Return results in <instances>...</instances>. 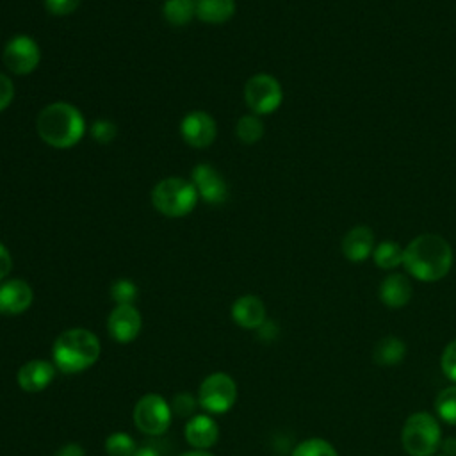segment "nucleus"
<instances>
[{"label":"nucleus","mask_w":456,"mask_h":456,"mask_svg":"<svg viewBox=\"0 0 456 456\" xmlns=\"http://www.w3.org/2000/svg\"><path fill=\"white\" fill-rule=\"evenodd\" d=\"M454 253L451 244L436 233H420L404 246L403 265L419 281H438L452 267Z\"/></svg>","instance_id":"obj_1"},{"label":"nucleus","mask_w":456,"mask_h":456,"mask_svg":"<svg viewBox=\"0 0 456 456\" xmlns=\"http://www.w3.org/2000/svg\"><path fill=\"white\" fill-rule=\"evenodd\" d=\"M37 135L52 148H73L86 134V119L82 112L68 102H53L45 105L36 118Z\"/></svg>","instance_id":"obj_2"},{"label":"nucleus","mask_w":456,"mask_h":456,"mask_svg":"<svg viewBox=\"0 0 456 456\" xmlns=\"http://www.w3.org/2000/svg\"><path fill=\"white\" fill-rule=\"evenodd\" d=\"M100 338L86 328L64 330L53 342L52 360L55 369L77 374L89 369L100 356Z\"/></svg>","instance_id":"obj_3"},{"label":"nucleus","mask_w":456,"mask_h":456,"mask_svg":"<svg viewBox=\"0 0 456 456\" xmlns=\"http://www.w3.org/2000/svg\"><path fill=\"white\" fill-rule=\"evenodd\" d=\"M401 444L410 456H435L442 444L438 419L428 411L411 413L403 424Z\"/></svg>","instance_id":"obj_4"},{"label":"nucleus","mask_w":456,"mask_h":456,"mask_svg":"<svg viewBox=\"0 0 456 456\" xmlns=\"http://www.w3.org/2000/svg\"><path fill=\"white\" fill-rule=\"evenodd\" d=\"M198 198L200 196L192 182L180 176L162 178L151 191V203L155 210L166 217L187 216L194 210Z\"/></svg>","instance_id":"obj_5"},{"label":"nucleus","mask_w":456,"mask_h":456,"mask_svg":"<svg viewBox=\"0 0 456 456\" xmlns=\"http://www.w3.org/2000/svg\"><path fill=\"white\" fill-rule=\"evenodd\" d=\"M244 102L256 116L273 114L283 102L281 84L269 73H256L244 86Z\"/></svg>","instance_id":"obj_6"},{"label":"nucleus","mask_w":456,"mask_h":456,"mask_svg":"<svg viewBox=\"0 0 456 456\" xmlns=\"http://www.w3.org/2000/svg\"><path fill=\"white\" fill-rule=\"evenodd\" d=\"M171 404L159 394H144L134 406V424L150 436H159L171 424Z\"/></svg>","instance_id":"obj_7"},{"label":"nucleus","mask_w":456,"mask_h":456,"mask_svg":"<svg viewBox=\"0 0 456 456\" xmlns=\"http://www.w3.org/2000/svg\"><path fill=\"white\" fill-rule=\"evenodd\" d=\"M237 401V383L226 372H212L198 390V403L208 413H226Z\"/></svg>","instance_id":"obj_8"},{"label":"nucleus","mask_w":456,"mask_h":456,"mask_svg":"<svg viewBox=\"0 0 456 456\" xmlns=\"http://www.w3.org/2000/svg\"><path fill=\"white\" fill-rule=\"evenodd\" d=\"M4 66L14 75H28L32 73L41 61L39 45L27 34L12 36L2 52Z\"/></svg>","instance_id":"obj_9"},{"label":"nucleus","mask_w":456,"mask_h":456,"mask_svg":"<svg viewBox=\"0 0 456 456\" xmlns=\"http://www.w3.org/2000/svg\"><path fill=\"white\" fill-rule=\"evenodd\" d=\"M191 182L196 187L198 196L210 205H223L228 200V183L210 164H198L192 169Z\"/></svg>","instance_id":"obj_10"},{"label":"nucleus","mask_w":456,"mask_h":456,"mask_svg":"<svg viewBox=\"0 0 456 456\" xmlns=\"http://www.w3.org/2000/svg\"><path fill=\"white\" fill-rule=\"evenodd\" d=\"M182 139L192 148H207L217 135L216 119L205 110H192L180 123Z\"/></svg>","instance_id":"obj_11"},{"label":"nucleus","mask_w":456,"mask_h":456,"mask_svg":"<svg viewBox=\"0 0 456 456\" xmlns=\"http://www.w3.org/2000/svg\"><path fill=\"white\" fill-rule=\"evenodd\" d=\"M141 326L142 319L134 305H116L107 319L109 335L119 344L132 342L139 335Z\"/></svg>","instance_id":"obj_12"},{"label":"nucleus","mask_w":456,"mask_h":456,"mask_svg":"<svg viewBox=\"0 0 456 456\" xmlns=\"http://www.w3.org/2000/svg\"><path fill=\"white\" fill-rule=\"evenodd\" d=\"M34 301V292L32 287L21 280V278H12V280H4L0 281V314L2 315H20Z\"/></svg>","instance_id":"obj_13"},{"label":"nucleus","mask_w":456,"mask_h":456,"mask_svg":"<svg viewBox=\"0 0 456 456\" xmlns=\"http://www.w3.org/2000/svg\"><path fill=\"white\" fill-rule=\"evenodd\" d=\"M374 248V232L365 224H358L347 230L340 242L342 255L353 264L365 262L369 256H372Z\"/></svg>","instance_id":"obj_14"},{"label":"nucleus","mask_w":456,"mask_h":456,"mask_svg":"<svg viewBox=\"0 0 456 456\" xmlns=\"http://www.w3.org/2000/svg\"><path fill=\"white\" fill-rule=\"evenodd\" d=\"M55 378V365L48 360H28L16 372V383L25 392H41Z\"/></svg>","instance_id":"obj_15"},{"label":"nucleus","mask_w":456,"mask_h":456,"mask_svg":"<svg viewBox=\"0 0 456 456\" xmlns=\"http://www.w3.org/2000/svg\"><path fill=\"white\" fill-rule=\"evenodd\" d=\"M379 301L388 306V308H403L410 303L413 296V287L411 281L408 280L406 274L401 273H392L383 278L379 283Z\"/></svg>","instance_id":"obj_16"},{"label":"nucleus","mask_w":456,"mask_h":456,"mask_svg":"<svg viewBox=\"0 0 456 456\" xmlns=\"http://www.w3.org/2000/svg\"><path fill=\"white\" fill-rule=\"evenodd\" d=\"M232 319L244 330H256L265 321V305L258 296H240L232 305Z\"/></svg>","instance_id":"obj_17"},{"label":"nucleus","mask_w":456,"mask_h":456,"mask_svg":"<svg viewBox=\"0 0 456 456\" xmlns=\"http://www.w3.org/2000/svg\"><path fill=\"white\" fill-rule=\"evenodd\" d=\"M219 438V428L210 415H192L185 426V440L198 451H207Z\"/></svg>","instance_id":"obj_18"},{"label":"nucleus","mask_w":456,"mask_h":456,"mask_svg":"<svg viewBox=\"0 0 456 456\" xmlns=\"http://www.w3.org/2000/svg\"><path fill=\"white\" fill-rule=\"evenodd\" d=\"M194 12L198 20L219 25L235 14V0H194Z\"/></svg>","instance_id":"obj_19"},{"label":"nucleus","mask_w":456,"mask_h":456,"mask_svg":"<svg viewBox=\"0 0 456 456\" xmlns=\"http://www.w3.org/2000/svg\"><path fill=\"white\" fill-rule=\"evenodd\" d=\"M406 356V344L399 337L388 335L376 342L372 349V360L379 367H392L404 360Z\"/></svg>","instance_id":"obj_20"},{"label":"nucleus","mask_w":456,"mask_h":456,"mask_svg":"<svg viewBox=\"0 0 456 456\" xmlns=\"http://www.w3.org/2000/svg\"><path fill=\"white\" fill-rule=\"evenodd\" d=\"M403 251H404V248L401 244H397L395 240H383V242L376 244V248L372 251V260L379 269L392 271V269L403 265Z\"/></svg>","instance_id":"obj_21"},{"label":"nucleus","mask_w":456,"mask_h":456,"mask_svg":"<svg viewBox=\"0 0 456 456\" xmlns=\"http://www.w3.org/2000/svg\"><path fill=\"white\" fill-rule=\"evenodd\" d=\"M162 14L169 25L183 27L192 20V16H196L194 0H166Z\"/></svg>","instance_id":"obj_22"},{"label":"nucleus","mask_w":456,"mask_h":456,"mask_svg":"<svg viewBox=\"0 0 456 456\" xmlns=\"http://www.w3.org/2000/svg\"><path fill=\"white\" fill-rule=\"evenodd\" d=\"M264 130H265V126H264L260 116H256L253 112L240 116L235 125V135L244 144L258 142L264 137Z\"/></svg>","instance_id":"obj_23"},{"label":"nucleus","mask_w":456,"mask_h":456,"mask_svg":"<svg viewBox=\"0 0 456 456\" xmlns=\"http://www.w3.org/2000/svg\"><path fill=\"white\" fill-rule=\"evenodd\" d=\"M435 410L444 422L456 424V383L438 392L435 399Z\"/></svg>","instance_id":"obj_24"},{"label":"nucleus","mask_w":456,"mask_h":456,"mask_svg":"<svg viewBox=\"0 0 456 456\" xmlns=\"http://www.w3.org/2000/svg\"><path fill=\"white\" fill-rule=\"evenodd\" d=\"M290 456H338V452L328 440L312 436L299 442Z\"/></svg>","instance_id":"obj_25"},{"label":"nucleus","mask_w":456,"mask_h":456,"mask_svg":"<svg viewBox=\"0 0 456 456\" xmlns=\"http://www.w3.org/2000/svg\"><path fill=\"white\" fill-rule=\"evenodd\" d=\"M105 451L109 452V456H134L137 447L134 438L128 433L116 431L107 436Z\"/></svg>","instance_id":"obj_26"},{"label":"nucleus","mask_w":456,"mask_h":456,"mask_svg":"<svg viewBox=\"0 0 456 456\" xmlns=\"http://www.w3.org/2000/svg\"><path fill=\"white\" fill-rule=\"evenodd\" d=\"M110 297L116 305H132L137 297V285L126 278H119L110 287Z\"/></svg>","instance_id":"obj_27"},{"label":"nucleus","mask_w":456,"mask_h":456,"mask_svg":"<svg viewBox=\"0 0 456 456\" xmlns=\"http://www.w3.org/2000/svg\"><path fill=\"white\" fill-rule=\"evenodd\" d=\"M91 135L100 144H109L118 135V126L110 119H96L91 125Z\"/></svg>","instance_id":"obj_28"},{"label":"nucleus","mask_w":456,"mask_h":456,"mask_svg":"<svg viewBox=\"0 0 456 456\" xmlns=\"http://www.w3.org/2000/svg\"><path fill=\"white\" fill-rule=\"evenodd\" d=\"M440 367L442 372L445 374L447 379H451L452 383H456V338L451 340L440 358Z\"/></svg>","instance_id":"obj_29"},{"label":"nucleus","mask_w":456,"mask_h":456,"mask_svg":"<svg viewBox=\"0 0 456 456\" xmlns=\"http://www.w3.org/2000/svg\"><path fill=\"white\" fill-rule=\"evenodd\" d=\"M82 0H45V9L53 16H66L77 11Z\"/></svg>","instance_id":"obj_30"},{"label":"nucleus","mask_w":456,"mask_h":456,"mask_svg":"<svg viewBox=\"0 0 456 456\" xmlns=\"http://www.w3.org/2000/svg\"><path fill=\"white\" fill-rule=\"evenodd\" d=\"M194 408H196V401H194V397H192L191 394H185V392H183V394L175 395V401H173L171 410L176 411L178 415H182V417L192 415Z\"/></svg>","instance_id":"obj_31"},{"label":"nucleus","mask_w":456,"mask_h":456,"mask_svg":"<svg viewBox=\"0 0 456 456\" xmlns=\"http://www.w3.org/2000/svg\"><path fill=\"white\" fill-rule=\"evenodd\" d=\"M12 98H14V84L5 73H0V112L11 105Z\"/></svg>","instance_id":"obj_32"},{"label":"nucleus","mask_w":456,"mask_h":456,"mask_svg":"<svg viewBox=\"0 0 456 456\" xmlns=\"http://www.w3.org/2000/svg\"><path fill=\"white\" fill-rule=\"evenodd\" d=\"M12 269V258L9 249L0 242V281H4L7 278V274Z\"/></svg>","instance_id":"obj_33"},{"label":"nucleus","mask_w":456,"mask_h":456,"mask_svg":"<svg viewBox=\"0 0 456 456\" xmlns=\"http://www.w3.org/2000/svg\"><path fill=\"white\" fill-rule=\"evenodd\" d=\"M256 331H258V337L262 338V340H265V342H271L276 335H278V326H276V322L274 321H264V324L260 326V328H256Z\"/></svg>","instance_id":"obj_34"},{"label":"nucleus","mask_w":456,"mask_h":456,"mask_svg":"<svg viewBox=\"0 0 456 456\" xmlns=\"http://www.w3.org/2000/svg\"><path fill=\"white\" fill-rule=\"evenodd\" d=\"M55 456H86V452H84V449L78 445V444H66V445H62L57 452H55Z\"/></svg>","instance_id":"obj_35"},{"label":"nucleus","mask_w":456,"mask_h":456,"mask_svg":"<svg viewBox=\"0 0 456 456\" xmlns=\"http://www.w3.org/2000/svg\"><path fill=\"white\" fill-rule=\"evenodd\" d=\"M440 451L444 456H456V436H447L442 438Z\"/></svg>","instance_id":"obj_36"},{"label":"nucleus","mask_w":456,"mask_h":456,"mask_svg":"<svg viewBox=\"0 0 456 456\" xmlns=\"http://www.w3.org/2000/svg\"><path fill=\"white\" fill-rule=\"evenodd\" d=\"M134 456H162V454L153 445H142V447H137Z\"/></svg>","instance_id":"obj_37"},{"label":"nucleus","mask_w":456,"mask_h":456,"mask_svg":"<svg viewBox=\"0 0 456 456\" xmlns=\"http://www.w3.org/2000/svg\"><path fill=\"white\" fill-rule=\"evenodd\" d=\"M180 456H214V454H210V452H207V451H198V449H194V451L183 452V454H180Z\"/></svg>","instance_id":"obj_38"},{"label":"nucleus","mask_w":456,"mask_h":456,"mask_svg":"<svg viewBox=\"0 0 456 456\" xmlns=\"http://www.w3.org/2000/svg\"><path fill=\"white\" fill-rule=\"evenodd\" d=\"M440 456H444V454H440Z\"/></svg>","instance_id":"obj_39"}]
</instances>
